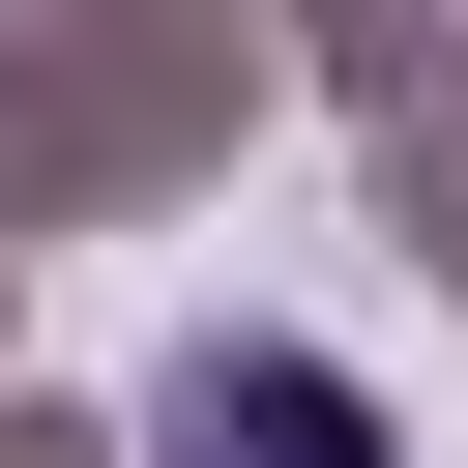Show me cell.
Returning <instances> with one entry per match:
<instances>
[{
	"instance_id": "obj_1",
	"label": "cell",
	"mask_w": 468,
	"mask_h": 468,
	"mask_svg": "<svg viewBox=\"0 0 468 468\" xmlns=\"http://www.w3.org/2000/svg\"><path fill=\"white\" fill-rule=\"evenodd\" d=\"M146 468H410V439H380V380H351V351H176Z\"/></svg>"
}]
</instances>
